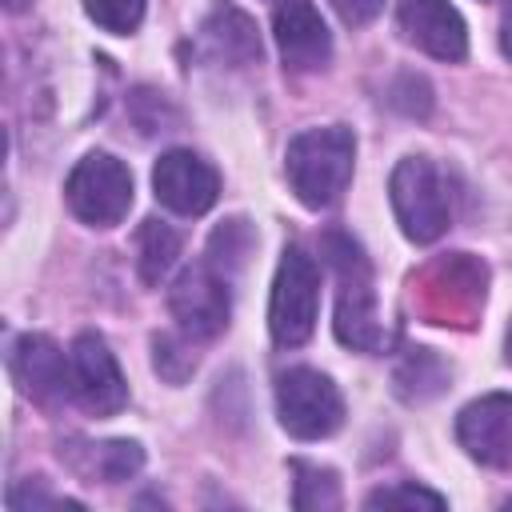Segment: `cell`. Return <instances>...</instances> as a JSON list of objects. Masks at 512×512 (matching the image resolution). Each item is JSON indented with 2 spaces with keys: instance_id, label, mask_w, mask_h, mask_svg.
I'll return each instance as SVG.
<instances>
[{
  "instance_id": "1",
  "label": "cell",
  "mask_w": 512,
  "mask_h": 512,
  "mask_svg": "<svg viewBox=\"0 0 512 512\" xmlns=\"http://www.w3.org/2000/svg\"><path fill=\"white\" fill-rule=\"evenodd\" d=\"M352 160H356V140L344 124L304 128L300 136L288 140L284 152L288 184L308 208H328L340 200V192L352 180Z\"/></svg>"
},
{
  "instance_id": "2",
  "label": "cell",
  "mask_w": 512,
  "mask_h": 512,
  "mask_svg": "<svg viewBox=\"0 0 512 512\" xmlns=\"http://www.w3.org/2000/svg\"><path fill=\"white\" fill-rule=\"evenodd\" d=\"M320 312V272L304 248H284L276 284H272V304H268V328L280 348H300Z\"/></svg>"
},
{
  "instance_id": "3",
  "label": "cell",
  "mask_w": 512,
  "mask_h": 512,
  "mask_svg": "<svg viewBox=\"0 0 512 512\" xmlns=\"http://www.w3.org/2000/svg\"><path fill=\"white\" fill-rule=\"evenodd\" d=\"M324 260L340 272V304H336V336L360 352H380L384 332L376 320L372 288H368V264L360 248L348 236H324Z\"/></svg>"
},
{
  "instance_id": "4",
  "label": "cell",
  "mask_w": 512,
  "mask_h": 512,
  "mask_svg": "<svg viewBox=\"0 0 512 512\" xmlns=\"http://www.w3.org/2000/svg\"><path fill=\"white\" fill-rule=\"evenodd\" d=\"M276 416L296 440H324L344 424L340 388L316 368H288L276 380Z\"/></svg>"
},
{
  "instance_id": "5",
  "label": "cell",
  "mask_w": 512,
  "mask_h": 512,
  "mask_svg": "<svg viewBox=\"0 0 512 512\" xmlns=\"http://www.w3.org/2000/svg\"><path fill=\"white\" fill-rule=\"evenodd\" d=\"M64 192H68V208H72L84 224H92V228H112V224H120V220L128 216V208H132V172H128L116 156H108V152H88V156L72 168Z\"/></svg>"
},
{
  "instance_id": "6",
  "label": "cell",
  "mask_w": 512,
  "mask_h": 512,
  "mask_svg": "<svg viewBox=\"0 0 512 512\" xmlns=\"http://www.w3.org/2000/svg\"><path fill=\"white\" fill-rule=\"evenodd\" d=\"M392 208H396V220L404 228L408 240L416 244H432L444 228H448V192H444V180L440 172L424 160V156H408L396 164L392 172Z\"/></svg>"
},
{
  "instance_id": "7",
  "label": "cell",
  "mask_w": 512,
  "mask_h": 512,
  "mask_svg": "<svg viewBox=\"0 0 512 512\" xmlns=\"http://www.w3.org/2000/svg\"><path fill=\"white\" fill-rule=\"evenodd\" d=\"M72 368V400L92 416H116L128 404V384L120 376L116 356L96 332H80L68 352Z\"/></svg>"
},
{
  "instance_id": "8",
  "label": "cell",
  "mask_w": 512,
  "mask_h": 512,
  "mask_svg": "<svg viewBox=\"0 0 512 512\" xmlns=\"http://www.w3.org/2000/svg\"><path fill=\"white\" fill-rule=\"evenodd\" d=\"M168 308L188 336L196 340L216 336L228 324V276L208 260L184 268L168 292Z\"/></svg>"
},
{
  "instance_id": "9",
  "label": "cell",
  "mask_w": 512,
  "mask_h": 512,
  "mask_svg": "<svg viewBox=\"0 0 512 512\" xmlns=\"http://www.w3.org/2000/svg\"><path fill=\"white\" fill-rule=\"evenodd\" d=\"M152 188H156V200L176 216H204L220 196V176L204 156L188 148H172L156 160Z\"/></svg>"
},
{
  "instance_id": "10",
  "label": "cell",
  "mask_w": 512,
  "mask_h": 512,
  "mask_svg": "<svg viewBox=\"0 0 512 512\" xmlns=\"http://www.w3.org/2000/svg\"><path fill=\"white\" fill-rule=\"evenodd\" d=\"M456 440L488 468H512V396L488 392L456 416Z\"/></svg>"
},
{
  "instance_id": "11",
  "label": "cell",
  "mask_w": 512,
  "mask_h": 512,
  "mask_svg": "<svg viewBox=\"0 0 512 512\" xmlns=\"http://www.w3.org/2000/svg\"><path fill=\"white\" fill-rule=\"evenodd\" d=\"M8 368L16 376V384L44 408H56L64 396H72V368L68 356L40 332H28L12 344Z\"/></svg>"
},
{
  "instance_id": "12",
  "label": "cell",
  "mask_w": 512,
  "mask_h": 512,
  "mask_svg": "<svg viewBox=\"0 0 512 512\" xmlns=\"http://www.w3.org/2000/svg\"><path fill=\"white\" fill-rule=\"evenodd\" d=\"M400 32L408 44H416L420 52L436 56V60H464L468 52V28L464 16L448 4V0H400L396 8Z\"/></svg>"
},
{
  "instance_id": "13",
  "label": "cell",
  "mask_w": 512,
  "mask_h": 512,
  "mask_svg": "<svg viewBox=\"0 0 512 512\" xmlns=\"http://www.w3.org/2000/svg\"><path fill=\"white\" fill-rule=\"evenodd\" d=\"M272 36L292 72H320L332 56V36L312 0H280L272 16Z\"/></svg>"
},
{
  "instance_id": "14",
  "label": "cell",
  "mask_w": 512,
  "mask_h": 512,
  "mask_svg": "<svg viewBox=\"0 0 512 512\" xmlns=\"http://www.w3.org/2000/svg\"><path fill=\"white\" fill-rule=\"evenodd\" d=\"M200 44L204 52L216 60V64H228V68H244V64H256L260 60V36H256V24L248 12L232 8V4H216L204 24H200Z\"/></svg>"
},
{
  "instance_id": "15",
  "label": "cell",
  "mask_w": 512,
  "mask_h": 512,
  "mask_svg": "<svg viewBox=\"0 0 512 512\" xmlns=\"http://www.w3.org/2000/svg\"><path fill=\"white\" fill-rule=\"evenodd\" d=\"M60 456L84 476V480H100V484H120L128 476L140 472L144 452L136 440H104V444H68L60 448Z\"/></svg>"
},
{
  "instance_id": "16",
  "label": "cell",
  "mask_w": 512,
  "mask_h": 512,
  "mask_svg": "<svg viewBox=\"0 0 512 512\" xmlns=\"http://www.w3.org/2000/svg\"><path fill=\"white\" fill-rule=\"evenodd\" d=\"M180 256V232L164 220H144L140 228V276L156 284Z\"/></svg>"
},
{
  "instance_id": "17",
  "label": "cell",
  "mask_w": 512,
  "mask_h": 512,
  "mask_svg": "<svg viewBox=\"0 0 512 512\" xmlns=\"http://www.w3.org/2000/svg\"><path fill=\"white\" fill-rule=\"evenodd\" d=\"M296 472V508L312 512V508H336L340 504V484L332 468H316L308 460H292Z\"/></svg>"
},
{
  "instance_id": "18",
  "label": "cell",
  "mask_w": 512,
  "mask_h": 512,
  "mask_svg": "<svg viewBox=\"0 0 512 512\" xmlns=\"http://www.w3.org/2000/svg\"><path fill=\"white\" fill-rule=\"evenodd\" d=\"M252 252V228L248 220H228L224 228L212 232V244H208V264L220 268L224 276H232Z\"/></svg>"
},
{
  "instance_id": "19",
  "label": "cell",
  "mask_w": 512,
  "mask_h": 512,
  "mask_svg": "<svg viewBox=\"0 0 512 512\" xmlns=\"http://www.w3.org/2000/svg\"><path fill=\"white\" fill-rule=\"evenodd\" d=\"M84 12H88L104 32L128 36V32H136L140 20H144V0H84Z\"/></svg>"
},
{
  "instance_id": "20",
  "label": "cell",
  "mask_w": 512,
  "mask_h": 512,
  "mask_svg": "<svg viewBox=\"0 0 512 512\" xmlns=\"http://www.w3.org/2000/svg\"><path fill=\"white\" fill-rule=\"evenodd\" d=\"M364 508H444V496L420 484H388V488H376L364 500Z\"/></svg>"
},
{
  "instance_id": "21",
  "label": "cell",
  "mask_w": 512,
  "mask_h": 512,
  "mask_svg": "<svg viewBox=\"0 0 512 512\" xmlns=\"http://www.w3.org/2000/svg\"><path fill=\"white\" fill-rule=\"evenodd\" d=\"M152 348H156V372H160L164 380H172V384H180V380L196 368V356H192V352H184L172 336H156V340H152Z\"/></svg>"
},
{
  "instance_id": "22",
  "label": "cell",
  "mask_w": 512,
  "mask_h": 512,
  "mask_svg": "<svg viewBox=\"0 0 512 512\" xmlns=\"http://www.w3.org/2000/svg\"><path fill=\"white\" fill-rule=\"evenodd\" d=\"M8 504L16 508V512H24V508H80L76 500H64V496H52V492H44L40 484H24V488H12V496H8Z\"/></svg>"
},
{
  "instance_id": "23",
  "label": "cell",
  "mask_w": 512,
  "mask_h": 512,
  "mask_svg": "<svg viewBox=\"0 0 512 512\" xmlns=\"http://www.w3.org/2000/svg\"><path fill=\"white\" fill-rule=\"evenodd\" d=\"M332 8H336V16H340L348 28H360V24H368V20L384 8V0H332Z\"/></svg>"
},
{
  "instance_id": "24",
  "label": "cell",
  "mask_w": 512,
  "mask_h": 512,
  "mask_svg": "<svg viewBox=\"0 0 512 512\" xmlns=\"http://www.w3.org/2000/svg\"><path fill=\"white\" fill-rule=\"evenodd\" d=\"M500 48H504V56L512 60V0L504 4V16H500Z\"/></svg>"
},
{
  "instance_id": "25",
  "label": "cell",
  "mask_w": 512,
  "mask_h": 512,
  "mask_svg": "<svg viewBox=\"0 0 512 512\" xmlns=\"http://www.w3.org/2000/svg\"><path fill=\"white\" fill-rule=\"evenodd\" d=\"M28 4H32V0H4L8 12H20V8H28Z\"/></svg>"
},
{
  "instance_id": "26",
  "label": "cell",
  "mask_w": 512,
  "mask_h": 512,
  "mask_svg": "<svg viewBox=\"0 0 512 512\" xmlns=\"http://www.w3.org/2000/svg\"><path fill=\"white\" fill-rule=\"evenodd\" d=\"M508 360H512V328H508Z\"/></svg>"
},
{
  "instance_id": "27",
  "label": "cell",
  "mask_w": 512,
  "mask_h": 512,
  "mask_svg": "<svg viewBox=\"0 0 512 512\" xmlns=\"http://www.w3.org/2000/svg\"><path fill=\"white\" fill-rule=\"evenodd\" d=\"M508 508H512V500H508Z\"/></svg>"
}]
</instances>
